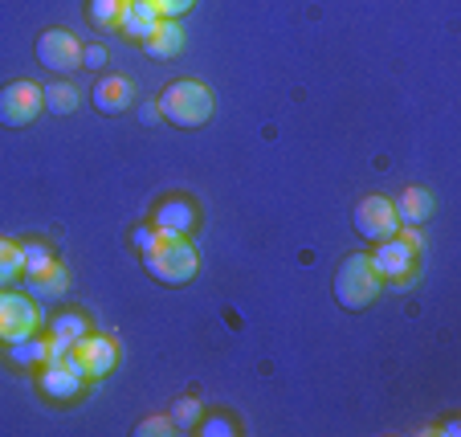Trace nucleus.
<instances>
[{
    "instance_id": "1",
    "label": "nucleus",
    "mask_w": 461,
    "mask_h": 437,
    "mask_svg": "<svg viewBox=\"0 0 461 437\" xmlns=\"http://www.w3.org/2000/svg\"><path fill=\"white\" fill-rule=\"evenodd\" d=\"M156 103H159V119H167L172 127H184V132L204 127V123L212 119V90L196 78L167 82V86L159 90Z\"/></svg>"
},
{
    "instance_id": "2",
    "label": "nucleus",
    "mask_w": 461,
    "mask_h": 437,
    "mask_svg": "<svg viewBox=\"0 0 461 437\" xmlns=\"http://www.w3.org/2000/svg\"><path fill=\"white\" fill-rule=\"evenodd\" d=\"M380 295H384V282H380V274H375L372 258L367 254L343 258L339 270H335V303H339L343 311H367V306H375Z\"/></svg>"
},
{
    "instance_id": "3",
    "label": "nucleus",
    "mask_w": 461,
    "mask_h": 437,
    "mask_svg": "<svg viewBox=\"0 0 461 437\" xmlns=\"http://www.w3.org/2000/svg\"><path fill=\"white\" fill-rule=\"evenodd\" d=\"M143 270L164 287H184L201 274V254L192 250L188 237H164L151 254H143Z\"/></svg>"
},
{
    "instance_id": "4",
    "label": "nucleus",
    "mask_w": 461,
    "mask_h": 437,
    "mask_svg": "<svg viewBox=\"0 0 461 437\" xmlns=\"http://www.w3.org/2000/svg\"><path fill=\"white\" fill-rule=\"evenodd\" d=\"M41 332V311L33 295H21L13 287H0V343H21Z\"/></svg>"
},
{
    "instance_id": "5",
    "label": "nucleus",
    "mask_w": 461,
    "mask_h": 437,
    "mask_svg": "<svg viewBox=\"0 0 461 437\" xmlns=\"http://www.w3.org/2000/svg\"><path fill=\"white\" fill-rule=\"evenodd\" d=\"M86 385H90V380L82 377V368L74 364V356L45 360V364L37 368V388H41L45 401H53V405H74V401H82Z\"/></svg>"
},
{
    "instance_id": "6",
    "label": "nucleus",
    "mask_w": 461,
    "mask_h": 437,
    "mask_svg": "<svg viewBox=\"0 0 461 437\" xmlns=\"http://www.w3.org/2000/svg\"><path fill=\"white\" fill-rule=\"evenodd\" d=\"M372 266H375V274H380V282L384 287H409L412 278H417V258H420V250H412L409 241H401V237H388V241H380L372 250Z\"/></svg>"
},
{
    "instance_id": "7",
    "label": "nucleus",
    "mask_w": 461,
    "mask_h": 437,
    "mask_svg": "<svg viewBox=\"0 0 461 437\" xmlns=\"http://www.w3.org/2000/svg\"><path fill=\"white\" fill-rule=\"evenodd\" d=\"M70 356H74V364L82 368L86 380H106L114 368H119V340L103 335V332H86L70 348Z\"/></svg>"
},
{
    "instance_id": "8",
    "label": "nucleus",
    "mask_w": 461,
    "mask_h": 437,
    "mask_svg": "<svg viewBox=\"0 0 461 437\" xmlns=\"http://www.w3.org/2000/svg\"><path fill=\"white\" fill-rule=\"evenodd\" d=\"M37 61L45 70L53 74H66V70H82V41L70 33V29H41L37 33Z\"/></svg>"
},
{
    "instance_id": "9",
    "label": "nucleus",
    "mask_w": 461,
    "mask_h": 437,
    "mask_svg": "<svg viewBox=\"0 0 461 437\" xmlns=\"http://www.w3.org/2000/svg\"><path fill=\"white\" fill-rule=\"evenodd\" d=\"M41 111H45V95L37 82L17 78L0 90V123L5 127H29Z\"/></svg>"
},
{
    "instance_id": "10",
    "label": "nucleus",
    "mask_w": 461,
    "mask_h": 437,
    "mask_svg": "<svg viewBox=\"0 0 461 437\" xmlns=\"http://www.w3.org/2000/svg\"><path fill=\"white\" fill-rule=\"evenodd\" d=\"M396 229H401V221H396V209H392V196L372 193L356 205V233L367 245H380L388 237H396Z\"/></svg>"
},
{
    "instance_id": "11",
    "label": "nucleus",
    "mask_w": 461,
    "mask_h": 437,
    "mask_svg": "<svg viewBox=\"0 0 461 437\" xmlns=\"http://www.w3.org/2000/svg\"><path fill=\"white\" fill-rule=\"evenodd\" d=\"M151 225H156L164 237H192L196 225H201V205L184 193H172L151 209Z\"/></svg>"
},
{
    "instance_id": "12",
    "label": "nucleus",
    "mask_w": 461,
    "mask_h": 437,
    "mask_svg": "<svg viewBox=\"0 0 461 437\" xmlns=\"http://www.w3.org/2000/svg\"><path fill=\"white\" fill-rule=\"evenodd\" d=\"M90 103H95L98 114H122L135 106V86H131L122 74H103L90 90Z\"/></svg>"
},
{
    "instance_id": "13",
    "label": "nucleus",
    "mask_w": 461,
    "mask_h": 437,
    "mask_svg": "<svg viewBox=\"0 0 461 437\" xmlns=\"http://www.w3.org/2000/svg\"><path fill=\"white\" fill-rule=\"evenodd\" d=\"M392 209H396V221L401 225H412V229H420V225H429L433 221V213H437V201H433V193L429 188H404L396 201H392Z\"/></svg>"
},
{
    "instance_id": "14",
    "label": "nucleus",
    "mask_w": 461,
    "mask_h": 437,
    "mask_svg": "<svg viewBox=\"0 0 461 437\" xmlns=\"http://www.w3.org/2000/svg\"><path fill=\"white\" fill-rule=\"evenodd\" d=\"M156 25H159V17H156V9H151L148 0H131L127 5V13H122V21H119V33H122V41H148L151 33H156Z\"/></svg>"
},
{
    "instance_id": "15",
    "label": "nucleus",
    "mask_w": 461,
    "mask_h": 437,
    "mask_svg": "<svg viewBox=\"0 0 461 437\" xmlns=\"http://www.w3.org/2000/svg\"><path fill=\"white\" fill-rule=\"evenodd\" d=\"M143 53H148V58H156V61L180 58V53H184V29H180V21H159L156 33L143 41Z\"/></svg>"
},
{
    "instance_id": "16",
    "label": "nucleus",
    "mask_w": 461,
    "mask_h": 437,
    "mask_svg": "<svg viewBox=\"0 0 461 437\" xmlns=\"http://www.w3.org/2000/svg\"><path fill=\"white\" fill-rule=\"evenodd\" d=\"M9 360L17 368H29V372H37V368L50 360V335H29V340H21V343H9Z\"/></svg>"
},
{
    "instance_id": "17",
    "label": "nucleus",
    "mask_w": 461,
    "mask_h": 437,
    "mask_svg": "<svg viewBox=\"0 0 461 437\" xmlns=\"http://www.w3.org/2000/svg\"><path fill=\"white\" fill-rule=\"evenodd\" d=\"M90 327H95V323H90L86 311H58L45 335H53V340H61V343H70V348H74V343H78Z\"/></svg>"
},
{
    "instance_id": "18",
    "label": "nucleus",
    "mask_w": 461,
    "mask_h": 437,
    "mask_svg": "<svg viewBox=\"0 0 461 437\" xmlns=\"http://www.w3.org/2000/svg\"><path fill=\"white\" fill-rule=\"evenodd\" d=\"M66 290H70V270H66V262H53L50 270L29 278V295H37V298H61Z\"/></svg>"
},
{
    "instance_id": "19",
    "label": "nucleus",
    "mask_w": 461,
    "mask_h": 437,
    "mask_svg": "<svg viewBox=\"0 0 461 437\" xmlns=\"http://www.w3.org/2000/svg\"><path fill=\"white\" fill-rule=\"evenodd\" d=\"M21 258H25V278H33V274L50 270V266L58 262L53 245L41 241V237H29V241H21Z\"/></svg>"
},
{
    "instance_id": "20",
    "label": "nucleus",
    "mask_w": 461,
    "mask_h": 437,
    "mask_svg": "<svg viewBox=\"0 0 461 437\" xmlns=\"http://www.w3.org/2000/svg\"><path fill=\"white\" fill-rule=\"evenodd\" d=\"M131 0H86V21L95 29H119Z\"/></svg>"
},
{
    "instance_id": "21",
    "label": "nucleus",
    "mask_w": 461,
    "mask_h": 437,
    "mask_svg": "<svg viewBox=\"0 0 461 437\" xmlns=\"http://www.w3.org/2000/svg\"><path fill=\"white\" fill-rule=\"evenodd\" d=\"M17 278H25L21 241H13V237H0V287H13Z\"/></svg>"
},
{
    "instance_id": "22",
    "label": "nucleus",
    "mask_w": 461,
    "mask_h": 437,
    "mask_svg": "<svg viewBox=\"0 0 461 437\" xmlns=\"http://www.w3.org/2000/svg\"><path fill=\"white\" fill-rule=\"evenodd\" d=\"M41 95H45V111H53V114H74L82 103L78 90L66 86V82H50V86H41Z\"/></svg>"
},
{
    "instance_id": "23",
    "label": "nucleus",
    "mask_w": 461,
    "mask_h": 437,
    "mask_svg": "<svg viewBox=\"0 0 461 437\" xmlns=\"http://www.w3.org/2000/svg\"><path fill=\"white\" fill-rule=\"evenodd\" d=\"M167 417H172L176 433H192V429L201 425L204 409H201V401H196V396H180V401L172 405V413H167Z\"/></svg>"
},
{
    "instance_id": "24",
    "label": "nucleus",
    "mask_w": 461,
    "mask_h": 437,
    "mask_svg": "<svg viewBox=\"0 0 461 437\" xmlns=\"http://www.w3.org/2000/svg\"><path fill=\"white\" fill-rule=\"evenodd\" d=\"M201 437H237L241 433V425H237L233 417H225V413H212V417H201Z\"/></svg>"
},
{
    "instance_id": "25",
    "label": "nucleus",
    "mask_w": 461,
    "mask_h": 437,
    "mask_svg": "<svg viewBox=\"0 0 461 437\" xmlns=\"http://www.w3.org/2000/svg\"><path fill=\"white\" fill-rule=\"evenodd\" d=\"M159 241H164V233H159L151 221H148V225H135V229H131V245H135V254H140V258L151 254Z\"/></svg>"
},
{
    "instance_id": "26",
    "label": "nucleus",
    "mask_w": 461,
    "mask_h": 437,
    "mask_svg": "<svg viewBox=\"0 0 461 437\" xmlns=\"http://www.w3.org/2000/svg\"><path fill=\"white\" fill-rule=\"evenodd\" d=\"M151 9H156V17L159 21H180L184 13L192 9V5H196V0H148Z\"/></svg>"
},
{
    "instance_id": "27",
    "label": "nucleus",
    "mask_w": 461,
    "mask_h": 437,
    "mask_svg": "<svg viewBox=\"0 0 461 437\" xmlns=\"http://www.w3.org/2000/svg\"><path fill=\"white\" fill-rule=\"evenodd\" d=\"M167 433H176L172 417H148L143 425H135V437H167Z\"/></svg>"
},
{
    "instance_id": "28",
    "label": "nucleus",
    "mask_w": 461,
    "mask_h": 437,
    "mask_svg": "<svg viewBox=\"0 0 461 437\" xmlns=\"http://www.w3.org/2000/svg\"><path fill=\"white\" fill-rule=\"evenodd\" d=\"M103 66H106L103 45H82V70H103Z\"/></svg>"
},
{
    "instance_id": "29",
    "label": "nucleus",
    "mask_w": 461,
    "mask_h": 437,
    "mask_svg": "<svg viewBox=\"0 0 461 437\" xmlns=\"http://www.w3.org/2000/svg\"><path fill=\"white\" fill-rule=\"evenodd\" d=\"M140 119L143 123H159V103H143L140 106Z\"/></svg>"
},
{
    "instance_id": "30",
    "label": "nucleus",
    "mask_w": 461,
    "mask_h": 437,
    "mask_svg": "<svg viewBox=\"0 0 461 437\" xmlns=\"http://www.w3.org/2000/svg\"><path fill=\"white\" fill-rule=\"evenodd\" d=\"M437 433H445V437L461 433V421H457V417H449V421H445V425H441V429H437Z\"/></svg>"
}]
</instances>
